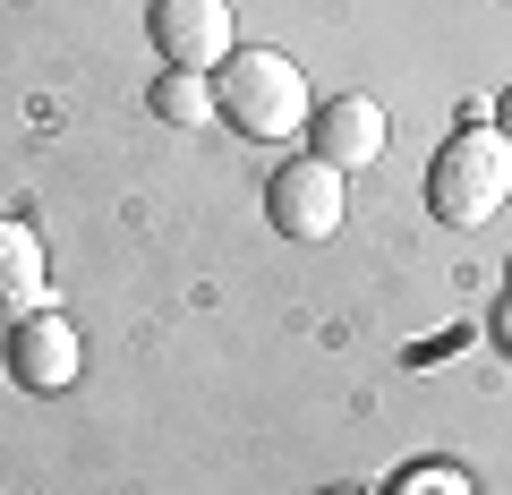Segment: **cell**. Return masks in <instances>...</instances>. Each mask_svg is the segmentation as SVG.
Instances as JSON below:
<instances>
[{
    "instance_id": "2",
    "label": "cell",
    "mask_w": 512,
    "mask_h": 495,
    "mask_svg": "<svg viewBox=\"0 0 512 495\" xmlns=\"http://www.w3.org/2000/svg\"><path fill=\"white\" fill-rule=\"evenodd\" d=\"M504 197H512V137L487 129V120L453 129L427 163V214L444 231H478V222L504 214Z\"/></svg>"
},
{
    "instance_id": "12",
    "label": "cell",
    "mask_w": 512,
    "mask_h": 495,
    "mask_svg": "<svg viewBox=\"0 0 512 495\" xmlns=\"http://www.w3.org/2000/svg\"><path fill=\"white\" fill-rule=\"evenodd\" d=\"M325 495H359V487H325Z\"/></svg>"
},
{
    "instance_id": "5",
    "label": "cell",
    "mask_w": 512,
    "mask_h": 495,
    "mask_svg": "<svg viewBox=\"0 0 512 495\" xmlns=\"http://www.w3.org/2000/svg\"><path fill=\"white\" fill-rule=\"evenodd\" d=\"M0 359H9V385H18V393H69L77 367H86V342H77V325L60 308H35V316L9 325Z\"/></svg>"
},
{
    "instance_id": "8",
    "label": "cell",
    "mask_w": 512,
    "mask_h": 495,
    "mask_svg": "<svg viewBox=\"0 0 512 495\" xmlns=\"http://www.w3.org/2000/svg\"><path fill=\"white\" fill-rule=\"evenodd\" d=\"M146 111H154V120H171V129H205V120H214V77L163 69V77H154V94H146Z\"/></svg>"
},
{
    "instance_id": "7",
    "label": "cell",
    "mask_w": 512,
    "mask_h": 495,
    "mask_svg": "<svg viewBox=\"0 0 512 495\" xmlns=\"http://www.w3.org/2000/svg\"><path fill=\"white\" fill-rule=\"evenodd\" d=\"M43 308V239L26 214H0V325Z\"/></svg>"
},
{
    "instance_id": "11",
    "label": "cell",
    "mask_w": 512,
    "mask_h": 495,
    "mask_svg": "<svg viewBox=\"0 0 512 495\" xmlns=\"http://www.w3.org/2000/svg\"><path fill=\"white\" fill-rule=\"evenodd\" d=\"M504 342H512V308H504Z\"/></svg>"
},
{
    "instance_id": "9",
    "label": "cell",
    "mask_w": 512,
    "mask_h": 495,
    "mask_svg": "<svg viewBox=\"0 0 512 495\" xmlns=\"http://www.w3.org/2000/svg\"><path fill=\"white\" fill-rule=\"evenodd\" d=\"M384 495H470V478H461V470H444V461H410V470L393 478Z\"/></svg>"
},
{
    "instance_id": "3",
    "label": "cell",
    "mask_w": 512,
    "mask_h": 495,
    "mask_svg": "<svg viewBox=\"0 0 512 495\" xmlns=\"http://www.w3.org/2000/svg\"><path fill=\"white\" fill-rule=\"evenodd\" d=\"M342 214H350V180L333 163H316V154H299V163H282L265 180V222L282 239H299V248H325L342 231Z\"/></svg>"
},
{
    "instance_id": "10",
    "label": "cell",
    "mask_w": 512,
    "mask_h": 495,
    "mask_svg": "<svg viewBox=\"0 0 512 495\" xmlns=\"http://www.w3.org/2000/svg\"><path fill=\"white\" fill-rule=\"evenodd\" d=\"M495 129H504V137H512V94H504V103H495Z\"/></svg>"
},
{
    "instance_id": "4",
    "label": "cell",
    "mask_w": 512,
    "mask_h": 495,
    "mask_svg": "<svg viewBox=\"0 0 512 495\" xmlns=\"http://www.w3.org/2000/svg\"><path fill=\"white\" fill-rule=\"evenodd\" d=\"M146 43L163 52V69L214 77L222 60H231V43H239L231 0H146Z\"/></svg>"
},
{
    "instance_id": "1",
    "label": "cell",
    "mask_w": 512,
    "mask_h": 495,
    "mask_svg": "<svg viewBox=\"0 0 512 495\" xmlns=\"http://www.w3.org/2000/svg\"><path fill=\"white\" fill-rule=\"evenodd\" d=\"M214 120H231L239 137H256V146H282V137H299V129L316 120L299 60L274 52V43H248V52H231V60L214 69Z\"/></svg>"
},
{
    "instance_id": "6",
    "label": "cell",
    "mask_w": 512,
    "mask_h": 495,
    "mask_svg": "<svg viewBox=\"0 0 512 495\" xmlns=\"http://www.w3.org/2000/svg\"><path fill=\"white\" fill-rule=\"evenodd\" d=\"M308 137H316V163L367 171L384 154V103H376V94H333V103L308 120Z\"/></svg>"
}]
</instances>
